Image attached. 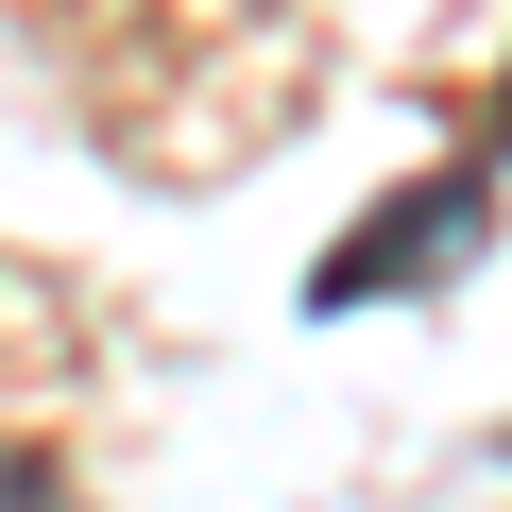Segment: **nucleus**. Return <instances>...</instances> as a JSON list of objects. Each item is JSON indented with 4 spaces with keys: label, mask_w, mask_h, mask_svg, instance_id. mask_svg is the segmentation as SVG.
Segmentation results:
<instances>
[{
    "label": "nucleus",
    "mask_w": 512,
    "mask_h": 512,
    "mask_svg": "<svg viewBox=\"0 0 512 512\" xmlns=\"http://www.w3.org/2000/svg\"><path fill=\"white\" fill-rule=\"evenodd\" d=\"M495 137H512V103H495Z\"/></svg>",
    "instance_id": "2"
},
{
    "label": "nucleus",
    "mask_w": 512,
    "mask_h": 512,
    "mask_svg": "<svg viewBox=\"0 0 512 512\" xmlns=\"http://www.w3.org/2000/svg\"><path fill=\"white\" fill-rule=\"evenodd\" d=\"M478 239H495V188H478V171H427L410 205H376L325 274H308V308H376V291H410V274H461Z\"/></svg>",
    "instance_id": "1"
}]
</instances>
